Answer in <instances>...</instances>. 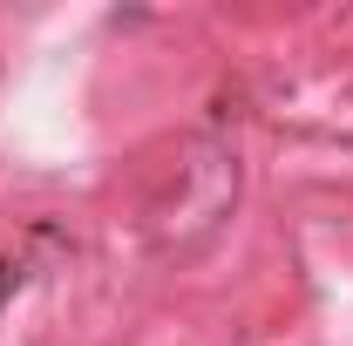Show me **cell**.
<instances>
[{"label": "cell", "mask_w": 353, "mask_h": 346, "mask_svg": "<svg viewBox=\"0 0 353 346\" xmlns=\"http://www.w3.org/2000/svg\"><path fill=\"white\" fill-rule=\"evenodd\" d=\"M7 285H14V265H0V292H7Z\"/></svg>", "instance_id": "1"}]
</instances>
